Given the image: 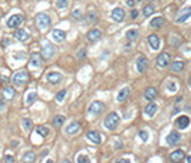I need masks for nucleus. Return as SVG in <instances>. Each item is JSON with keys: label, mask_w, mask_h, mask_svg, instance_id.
Here are the masks:
<instances>
[{"label": "nucleus", "mask_w": 191, "mask_h": 163, "mask_svg": "<svg viewBox=\"0 0 191 163\" xmlns=\"http://www.w3.org/2000/svg\"><path fill=\"white\" fill-rule=\"evenodd\" d=\"M104 125H105V127L108 130H115L118 127V125H119V116H118V113H115V112L109 113L105 117V120H104Z\"/></svg>", "instance_id": "1"}, {"label": "nucleus", "mask_w": 191, "mask_h": 163, "mask_svg": "<svg viewBox=\"0 0 191 163\" xmlns=\"http://www.w3.org/2000/svg\"><path fill=\"white\" fill-rule=\"evenodd\" d=\"M104 110H105V104L102 103V102H99V100L92 102V103L89 104V108H88V113H89V115H94V116L101 115Z\"/></svg>", "instance_id": "2"}, {"label": "nucleus", "mask_w": 191, "mask_h": 163, "mask_svg": "<svg viewBox=\"0 0 191 163\" xmlns=\"http://www.w3.org/2000/svg\"><path fill=\"white\" fill-rule=\"evenodd\" d=\"M36 24L40 30H46L50 26V17H49L46 13H39L36 16Z\"/></svg>", "instance_id": "3"}, {"label": "nucleus", "mask_w": 191, "mask_h": 163, "mask_svg": "<svg viewBox=\"0 0 191 163\" xmlns=\"http://www.w3.org/2000/svg\"><path fill=\"white\" fill-rule=\"evenodd\" d=\"M13 83L17 86H23L25 83H27L29 82V73H27L26 70H20L17 72V73H15V76H13Z\"/></svg>", "instance_id": "4"}, {"label": "nucleus", "mask_w": 191, "mask_h": 163, "mask_svg": "<svg viewBox=\"0 0 191 163\" xmlns=\"http://www.w3.org/2000/svg\"><path fill=\"white\" fill-rule=\"evenodd\" d=\"M23 20H25V17H23L22 15H13L7 20V27L9 29H17L23 23Z\"/></svg>", "instance_id": "5"}, {"label": "nucleus", "mask_w": 191, "mask_h": 163, "mask_svg": "<svg viewBox=\"0 0 191 163\" xmlns=\"http://www.w3.org/2000/svg\"><path fill=\"white\" fill-rule=\"evenodd\" d=\"M56 53V49H55V46L50 45L49 42H46L45 46H43V49H42V56L45 57V59H50L53 55Z\"/></svg>", "instance_id": "6"}, {"label": "nucleus", "mask_w": 191, "mask_h": 163, "mask_svg": "<svg viewBox=\"0 0 191 163\" xmlns=\"http://www.w3.org/2000/svg\"><path fill=\"white\" fill-rule=\"evenodd\" d=\"M86 139H89L92 143H95V145H99L102 142V136L99 132H96V130H91V132H88L86 133Z\"/></svg>", "instance_id": "7"}, {"label": "nucleus", "mask_w": 191, "mask_h": 163, "mask_svg": "<svg viewBox=\"0 0 191 163\" xmlns=\"http://www.w3.org/2000/svg\"><path fill=\"white\" fill-rule=\"evenodd\" d=\"M170 59H171V56H170L167 52L161 53V55H160V56L157 57V66H158V67H165V66H168Z\"/></svg>", "instance_id": "8"}, {"label": "nucleus", "mask_w": 191, "mask_h": 163, "mask_svg": "<svg viewBox=\"0 0 191 163\" xmlns=\"http://www.w3.org/2000/svg\"><path fill=\"white\" fill-rule=\"evenodd\" d=\"M181 140V134L178 133V132H175V130H172L171 133L167 136V143H168L170 146H174L177 145V143H180Z\"/></svg>", "instance_id": "9"}, {"label": "nucleus", "mask_w": 191, "mask_h": 163, "mask_svg": "<svg viewBox=\"0 0 191 163\" xmlns=\"http://www.w3.org/2000/svg\"><path fill=\"white\" fill-rule=\"evenodd\" d=\"M184 157H185V153H184V150H181V149L174 150V152L170 155V160H171L172 163H180Z\"/></svg>", "instance_id": "10"}, {"label": "nucleus", "mask_w": 191, "mask_h": 163, "mask_svg": "<svg viewBox=\"0 0 191 163\" xmlns=\"http://www.w3.org/2000/svg\"><path fill=\"white\" fill-rule=\"evenodd\" d=\"M111 17L115 20V22H122L125 17V11L122 7H115L112 10V13H111Z\"/></svg>", "instance_id": "11"}, {"label": "nucleus", "mask_w": 191, "mask_h": 163, "mask_svg": "<svg viewBox=\"0 0 191 163\" xmlns=\"http://www.w3.org/2000/svg\"><path fill=\"white\" fill-rule=\"evenodd\" d=\"M148 43H150V46L154 50H157V49H160V45H161V39H160V36L152 33L148 36Z\"/></svg>", "instance_id": "12"}, {"label": "nucleus", "mask_w": 191, "mask_h": 163, "mask_svg": "<svg viewBox=\"0 0 191 163\" xmlns=\"http://www.w3.org/2000/svg\"><path fill=\"white\" fill-rule=\"evenodd\" d=\"M147 66H148V60H147L145 56H139L137 59V69H138L139 73H144L147 70Z\"/></svg>", "instance_id": "13"}, {"label": "nucleus", "mask_w": 191, "mask_h": 163, "mask_svg": "<svg viewBox=\"0 0 191 163\" xmlns=\"http://www.w3.org/2000/svg\"><path fill=\"white\" fill-rule=\"evenodd\" d=\"M157 110H158V104L154 103V102H151V103H148L145 106V109H144V113H145L148 117H152V116L157 113Z\"/></svg>", "instance_id": "14"}, {"label": "nucleus", "mask_w": 191, "mask_h": 163, "mask_svg": "<svg viewBox=\"0 0 191 163\" xmlns=\"http://www.w3.org/2000/svg\"><path fill=\"white\" fill-rule=\"evenodd\" d=\"M102 37V33H101V30H98V29H92V30H89L88 32V36H86V39L89 42H96V40H99Z\"/></svg>", "instance_id": "15"}, {"label": "nucleus", "mask_w": 191, "mask_h": 163, "mask_svg": "<svg viewBox=\"0 0 191 163\" xmlns=\"http://www.w3.org/2000/svg\"><path fill=\"white\" fill-rule=\"evenodd\" d=\"M175 125L180 129H187L188 125H190V117L188 116H180V117H177Z\"/></svg>", "instance_id": "16"}, {"label": "nucleus", "mask_w": 191, "mask_h": 163, "mask_svg": "<svg viewBox=\"0 0 191 163\" xmlns=\"http://www.w3.org/2000/svg\"><path fill=\"white\" fill-rule=\"evenodd\" d=\"M50 36L55 39L56 42H59V43H62V42H65V39H66V33H65L63 30H59V29H55L50 33Z\"/></svg>", "instance_id": "17"}, {"label": "nucleus", "mask_w": 191, "mask_h": 163, "mask_svg": "<svg viewBox=\"0 0 191 163\" xmlns=\"http://www.w3.org/2000/svg\"><path fill=\"white\" fill-rule=\"evenodd\" d=\"M15 37L19 42H27L30 39L29 33H27L26 30H23V29H17V30H16V32H15Z\"/></svg>", "instance_id": "18"}, {"label": "nucleus", "mask_w": 191, "mask_h": 163, "mask_svg": "<svg viewBox=\"0 0 191 163\" xmlns=\"http://www.w3.org/2000/svg\"><path fill=\"white\" fill-rule=\"evenodd\" d=\"M190 16H191V7L184 9V10L180 13V15L177 16L175 22H177V23H184V22H185V20H187L188 17H190Z\"/></svg>", "instance_id": "19"}, {"label": "nucleus", "mask_w": 191, "mask_h": 163, "mask_svg": "<svg viewBox=\"0 0 191 163\" xmlns=\"http://www.w3.org/2000/svg\"><path fill=\"white\" fill-rule=\"evenodd\" d=\"M42 64V56L39 53H32L30 55V66L32 67H39Z\"/></svg>", "instance_id": "20"}, {"label": "nucleus", "mask_w": 191, "mask_h": 163, "mask_svg": "<svg viewBox=\"0 0 191 163\" xmlns=\"http://www.w3.org/2000/svg\"><path fill=\"white\" fill-rule=\"evenodd\" d=\"M48 80L52 85H56V83H59L62 80V74L58 73V72H50V73H48Z\"/></svg>", "instance_id": "21"}, {"label": "nucleus", "mask_w": 191, "mask_h": 163, "mask_svg": "<svg viewBox=\"0 0 191 163\" xmlns=\"http://www.w3.org/2000/svg\"><path fill=\"white\" fill-rule=\"evenodd\" d=\"M35 160H36V153L32 152V150L26 152L25 155H23V157H22L23 163H35Z\"/></svg>", "instance_id": "22"}, {"label": "nucleus", "mask_w": 191, "mask_h": 163, "mask_svg": "<svg viewBox=\"0 0 191 163\" xmlns=\"http://www.w3.org/2000/svg\"><path fill=\"white\" fill-rule=\"evenodd\" d=\"M157 95H158V90L155 89V87H148V89L145 90V93H144V97H145L147 100H154L157 97Z\"/></svg>", "instance_id": "23"}, {"label": "nucleus", "mask_w": 191, "mask_h": 163, "mask_svg": "<svg viewBox=\"0 0 191 163\" xmlns=\"http://www.w3.org/2000/svg\"><path fill=\"white\" fill-rule=\"evenodd\" d=\"M3 96L4 99H13L16 96V90L15 87H12V86H6L3 89Z\"/></svg>", "instance_id": "24"}, {"label": "nucleus", "mask_w": 191, "mask_h": 163, "mask_svg": "<svg viewBox=\"0 0 191 163\" xmlns=\"http://www.w3.org/2000/svg\"><path fill=\"white\" fill-rule=\"evenodd\" d=\"M129 92H131V90H129V87H124V89H121L119 93H118V97H116V99H118V102H125V100H127V97L129 96Z\"/></svg>", "instance_id": "25"}, {"label": "nucleus", "mask_w": 191, "mask_h": 163, "mask_svg": "<svg viewBox=\"0 0 191 163\" xmlns=\"http://www.w3.org/2000/svg\"><path fill=\"white\" fill-rule=\"evenodd\" d=\"M79 127H81V125H79V122H72L69 126L66 127V133L68 134H75L76 132L79 130Z\"/></svg>", "instance_id": "26"}, {"label": "nucleus", "mask_w": 191, "mask_h": 163, "mask_svg": "<svg viewBox=\"0 0 191 163\" xmlns=\"http://www.w3.org/2000/svg\"><path fill=\"white\" fill-rule=\"evenodd\" d=\"M184 62H181V60H177V62H174V63L171 64V70L175 72V73H178V72H183L184 70Z\"/></svg>", "instance_id": "27"}, {"label": "nucleus", "mask_w": 191, "mask_h": 163, "mask_svg": "<svg viewBox=\"0 0 191 163\" xmlns=\"http://www.w3.org/2000/svg\"><path fill=\"white\" fill-rule=\"evenodd\" d=\"M63 123H65V116L58 115V116L53 117V126L55 127H62L63 126Z\"/></svg>", "instance_id": "28"}, {"label": "nucleus", "mask_w": 191, "mask_h": 163, "mask_svg": "<svg viewBox=\"0 0 191 163\" xmlns=\"http://www.w3.org/2000/svg\"><path fill=\"white\" fill-rule=\"evenodd\" d=\"M127 39L129 42H135L137 39H138V32H137V30H134V29H129L127 32Z\"/></svg>", "instance_id": "29"}, {"label": "nucleus", "mask_w": 191, "mask_h": 163, "mask_svg": "<svg viewBox=\"0 0 191 163\" xmlns=\"http://www.w3.org/2000/svg\"><path fill=\"white\" fill-rule=\"evenodd\" d=\"M22 126H23V129L26 130V132H29V130L33 127V122H32L29 117H25L22 120Z\"/></svg>", "instance_id": "30"}, {"label": "nucleus", "mask_w": 191, "mask_h": 163, "mask_svg": "<svg viewBox=\"0 0 191 163\" xmlns=\"http://www.w3.org/2000/svg\"><path fill=\"white\" fill-rule=\"evenodd\" d=\"M86 22L92 23V24H94V23H96L98 22V15L95 13V11H89V13H88V16H86Z\"/></svg>", "instance_id": "31"}, {"label": "nucleus", "mask_w": 191, "mask_h": 163, "mask_svg": "<svg viewBox=\"0 0 191 163\" xmlns=\"http://www.w3.org/2000/svg\"><path fill=\"white\" fill-rule=\"evenodd\" d=\"M164 24V17H155L151 20V26L152 27H161Z\"/></svg>", "instance_id": "32"}, {"label": "nucleus", "mask_w": 191, "mask_h": 163, "mask_svg": "<svg viewBox=\"0 0 191 163\" xmlns=\"http://www.w3.org/2000/svg\"><path fill=\"white\" fill-rule=\"evenodd\" d=\"M152 13H154V7L151 6V4H147V6L142 7V15L145 16V17H150Z\"/></svg>", "instance_id": "33"}, {"label": "nucleus", "mask_w": 191, "mask_h": 163, "mask_svg": "<svg viewBox=\"0 0 191 163\" xmlns=\"http://www.w3.org/2000/svg\"><path fill=\"white\" fill-rule=\"evenodd\" d=\"M36 132H38V134L39 136H42V137H46L49 134V129L48 127H45V126H38L36 127Z\"/></svg>", "instance_id": "34"}, {"label": "nucleus", "mask_w": 191, "mask_h": 163, "mask_svg": "<svg viewBox=\"0 0 191 163\" xmlns=\"http://www.w3.org/2000/svg\"><path fill=\"white\" fill-rule=\"evenodd\" d=\"M38 99V93H35V92H30L29 95L26 96V104H32L35 102V100Z\"/></svg>", "instance_id": "35"}, {"label": "nucleus", "mask_w": 191, "mask_h": 163, "mask_svg": "<svg viewBox=\"0 0 191 163\" xmlns=\"http://www.w3.org/2000/svg\"><path fill=\"white\" fill-rule=\"evenodd\" d=\"M69 4V0H56V6L59 9H66Z\"/></svg>", "instance_id": "36"}, {"label": "nucleus", "mask_w": 191, "mask_h": 163, "mask_svg": "<svg viewBox=\"0 0 191 163\" xmlns=\"http://www.w3.org/2000/svg\"><path fill=\"white\" fill-rule=\"evenodd\" d=\"M139 137H141V140L142 142H148V137H150V134H148V132L147 130H139Z\"/></svg>", "instance_id": "37"}, {"label": "nucleus", "mask_w": 191, "mask_h": 163, "mask_svg": "<svg viewBox=\"0 0 191 163\" xmlns=\"http://www.w3.org/2000/svg\"><path fill=\"white\" fill-rule=\"evenodd\" d=\"M78 163H91V160L86 155H79L78 156Z\"/></svg>", "instance_id": "38"}, {"label": "nucleus", "mask_w": 191, "mask_h": 163, "mask_svg": "<svg viewBox=\"0 0 191 163\" xmlns=\"http://www.w3.org/2000/svg\"><path fill=\"white\" fill-rule=\"evenodd\" d=\"M65 97H66V90H60V92H58V95H56V100H58V102H62Z\"/></svg>", "instance_id": "39"}, {"label": "nucleus", "mask_w": 191, "mask_h": 163, "mask_svg": "<svg viewBox=\"0 0 191 163\" xmlns=\"http://www.w3.org/2000/svg\"><path fill=\"white\" fill-rule=\"evenodd\" d=\"M72 17L76 19V20H81V19H82V13H81V10H79V9H76V10L72 11Z\"/></svg>", "instance_id": "40"}, {"label": "nucleus", "mask_w": 191, "mask_h": 163, "mask_svg": "<svg viewBox=\"0 0 191 163\" xmlns=\"http://www.w3.org/2000/svg\"><path fill=\"white\" fill-rule=\"evenodd\" d=\"M3 162L4 163H15V157H13L12 155H6L3 157Z\"/></svg>", "instance_id": "41"}, {"label": "nucleus", "mask_w": 191, "mask_h": 163, "mask_svg": "<svg viewBox=\"0 0 191 163\" xmlns=\"http://www.w3.org/2000/svg\"><path fill=\"white\" fill-rule=\"evenodd\" d=\"M175 89H177L175 83H174V82H168V90H170V92L174 93V92H175Z\"/></svg>", "instance_id": "42"}, {"label": "nucleus", "mask_w": 191, "mask_h": 163, "mask_svg": "<svg viewBox=\"0 0 191 163\" xmlns=\"http://www.w3.org/2000/svg\"><path fill=\"white\" fill-rule=\"evenodd\" d=\"M137 17H138V10L132 9V10H131V19H134V20H135Z\"/></svg>", "instance_id": "43"}, {"label": "nucleus", "mask_w": 191, "mask_h": 163, "mask_svg": "<svg viewBox=\"0 0 191 163\" xmlns=\"http://www.w3.org/2000/svg\"><path fill=\"white\" fill-rule=\"evenodd\" d=\"M78 57L81 60L82 59H85V49H82V50H79V53H78Z\"/></svg>", "instance_id": "44"}, {"label": "nucleus", "mask_w": 191, "mask_h": 163, "mask_svg": "<svg viewBox=\"0 0 191 163\" xmlns=\"http://www.w3.org/2000/svg\"><path fill=\"white\" fill-rule=\"evenodd\" d=\"M6 109V103H4L3 100H0V112H3Z\"/></svg>", "instance_id": "45"}, {"label": "nucleus", "mask_w": 191, "mask_h": 163, "mask_svg": "<svg viewBox=\"0 0 191 163\" xmlns=\"http://www.w3.org/2000/svg\"><path fill=\"white\" fill-rule=\"evenodd\" d=\"M23 59V57H25V53H15V59Z\"/></svg>", "instance_id": "46"}, {"label": "nucleus", "mask_w": 191, "mask_h": 163, "mask_svg": "<svg viewBox=\"0 0 191 163\" xmlns=\"http://www.w3.org/2000/svg\"><path fill=\"white\" fill-rule=\"evenodd\" d=\"M116 163H131V162H129L128 159H118L116 160Z\"/></svg>", "instance_id": "47"}, {"label": "nucleus", "mask_w": 191, "mask_h": 163, "mask_svg": "<svg viewBox=\"0 0 191 163\" xmlns=\"http://www.w3.org/2000/svg\"><path fill=\"white\" fill-rule=\"evenodd\" d=\"M127 4H128V6H131V7H132V6H134V4H135V2H134V0H127Z\"/></svg>", "instance_id": "48"}, {"label": "nucleus", "mask_w": 191, "mask_h": 163, "mask_svg": "<svg viewBox=\"0 0 191 163\" xmlns=\"http://www.w3.org/2000/svg\"><path fill=\"white\" fill-rule=\"evenodd\" d=\"M121 146H122V143H119V142H118V143H116V145H115V148H116V149H119Z\"/></svg>", "instance_id": "49"}, {"label": "nucleus", "mask_w": 191, "mask_h": 163, "mask_svg": "<svg viewBox=\"0 0 191 163\" xmlns=\"http://www.w3.org/2000/svg\"><path fill=\"white\" fill-rule=\"evenodd\" d=\"M187 163H191V156H188L187 157Z\"/></svg>", "instance_id": "50"}, {"label": "nucleus", "mask_w": 191, "mask_h": 163, "mask_svg": "<svg viewBox=\"0 0 191 163\" xmlns=\"http://www.w3.org/2000/svg\"><path fill=\"white\" fill-rule=\"evenodd\" d=\"M60 163H71V162H69V160H66V159H65V160H62V162H60Z\"/></svg>", "instance_id": "51"}, {"label": "nucleus", "mask_w": 191, "mask_h": 163, "mask_svg": "<svg viewBox=\"0 0 191 163\" xmlns=\"http://www.w3.org/2000/svg\"><path fill=\"white\" fill-rule=\"evenodd\" d=\"M188 85H190V87H191V76H190V79H188Z\"/></svg>", "instance_id": "52"}, {"label": "nucleus", "mask_w": 191, "mask_h": 163, "mask_svg": "<svg viewBox=\"0 0 191 163\" xmlns=\"http://www.w3.org/2000/svg\"><path fill=\"white\" fill-rule=\"evenodd\" d=\"M46 163H53V160H46Z\"/></svg>", "instance_id": "53"}]
</instances>
